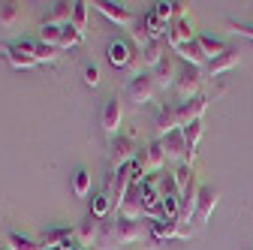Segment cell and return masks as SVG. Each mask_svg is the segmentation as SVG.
<instances>
[{"instance_id": "6da1fadb", "label": "cell", "mask_w": 253, "mask_h": 250, "mask_svg": "<svg viewBox=\"0 0 253 250\" xmlns=\"http://www.w3.org/2000/svg\"><path fill=\"white\" fill-rule=\"evenodd\" d=\"M139 238H142V223L139 220H126V217L115 214V217H109V220L100 226V238H97L100 247L97 250H118V247L133 244Z\"/></svg>"}, {"instance_id": "7a4b0ae2", "label": "cell", "mask_w": 253, "mask_h": 250, "mask_svg": "<svg viewBox=\"0 0 253 250\" xmlns=\"http://www.w3.org/2000/svg\"><path fill=\"white\" fill-rule=\"evenodd\" d=\"M136 154H139L136 139H133L130 133H118V136L112 139V151H109V169L118 172V169H124V166H130V163L136 160Z\"/></svg>"}, {"instance_id": "3957f363", "label": "cell", "mask_w": 253, "mask_h": 250, "mask_svg": "<svg viewBox=\"0 0 253 250\" xmlns=\"http://www.w3.org/2000/svg\"><path fill=\"white\" fill-rule=\"evenodd\" d=\"M175 87H178V97H181V103L202 97V93H199V87H202V70H199V67H190V64H181V67H178Z\"/></svg>"}, {"instance_id": "277c9868", "label": "cell", "mask_w": 253, "mask_h": 250, "mask_svg": "<svg viewBox=\"0 0 253 250\" xmlns=\"http://www.w3.org/2000/svg\"><path fill=\"white\" fill-rule=\"evenodd\" d=\"M0 54L6 57V64L12 70H30L37 67V57H34V42L30 40H18V42H9L0 48Z\"/></svg>"}, {"instance_id": "5b68a950", "label": "cell", "mask_w": 253, "mask_h": 250, "mask_svg": "<svg viewBox=\"0 0 253 250\" xmlns=\"http://www.w3.org/2000/svg\"><path fill=\"white\" fill-rule=\"evenodd\" d=\"M154 90H157L154 76H148V73H136V76L130 79V84H126V97H130L133 106H145V103H151Z\"/></svg>"}, {"instance_id": "8992f818", "label": "cell", "mask_w": 253, "mask_h": 250, "mask_svg": "<svg viewBox=\"0 0 253 250\" xmlns=\"http://www.w3.org/2000/svg\"><path fill=\"white\" fill-rule=\"evenodd\" d=\"M196 40V34H193V21H190L187 15H181V18H175L172 24H169V37H166V42L172 45V51H181L187 42H193Z\"/></svg>"}, {"instance_id": "52a82bcc", "label": "cell", "mask_w": 253, "mask_h": 250, "mask_svg": "<svg viewBox=\"0 0 253 250\" xmlns=\"http://www.w3.org/2000/svg\"><path fill=\"white\" fill-rule=\"evenodd\" d=\"M106 57H109V64L115 67V70H126V67H133V60H136V51H133V45L126 42V40H112L109 42V48H106Z\"/></svg>"}, {"instance_id": "ba28073f", "label": "cell", "mask_w": 253, "mask_h": 250, "mask_svg": "<svg viewBox=\"0 0 253 250\" xmlns=\"http://www.w3.org/2000/svg\"><path fill=\"white\" fill-rule=\"evenodd\" d=\"M142 214H148L151 220H157V217H163V199H160V190H157V184L151 178L142 181Z\"/></svg>"}, {"instance_id": "9c48e42d", "label": "cell", "mask_w": 253, "mask_h": 250, "mask_svg": "<svg viewBox=\"0 0 253 250\" xmlns=\"http://www.w3.org/2000/svg\"><path fill=\"white\" fill-rule=\"evenodd\" d=\"M217 199H220V190H217V187H202V190H199L196 217H193L196 229H202V226L208 223V217H211V214H214V208H217Z\"/></svg>"}, {"instance_id": "30bf717a", "label": "cell", "mask_w": 253, "mask_h": 250, "mask_svg": "<svg viewBox=\"0 0 253 250\" xmlns=\"http://www.w3.org/2000/svg\"><path fill=\"white\" fill-rule=\"evenodd\" d=\"M205 109H208V100H205V97H196V100L178 103V106H175V112H178V127L184 130V127H190L193 121H202Z\"/></svg>"}, {"instance_id": "8fae6325", "label": "cell", "mask_w": 253, "mask_h": 250, "mask_svg": "<svg viewBox=\"0 0 253 250\" xmlns=\"http://www.w3.org/2000/svg\"><path fill=\"white\" fill-rule=\"evenodd\" d=\"M136 157L145 163L148 172H160V169L166 166V151H163V142H160V139H154V142H148L145 148H139Z\"/></svg>"}, {"instance_id": "7c38bea8", "label": "cell", "mask_w": 253, "mask_h": 250, "mask_svg": "<svg viewBox=\"0 0 253 250\" xmlns=\"http://www.w3.org/2000/svg\"><path fill=\"white\" fill-rule=\"evenodd\" d=\"M93 6H97L109 21H115L118 27H133L136 24V18H133V12L130 9H126L124 3H112V0H97V3H93Z\"/></svg>"}, {"instance_id": "4fadbf2b", "label": "cell", "mask_w": 253, "mask_h": 250, "mask_svg": "<svg viewBox=\"0 0 253 250\" xmlns=\"http://www.w3.org/2000/svg\"><path fill=\"white\" fill-rule=\"evenodd\" d=\"M163 151H166V160H175L178 166L187 160V145H184V130H172V133H166L163 139Z\"/></svg>"}, {"instance_id": "5bb4252c", "label": "cell", "mask_w": 253, "mask_h": 250, "mask_svg": "<svg viewBox=\"0 0 253 250\" xmlns=\"http://www.w3.org/2000/svg\"><path fill=\"white\" fill-rule=\"evenodd\" d=\"M121 121H124V106H121V100H109L106 109H103V118H100L103 133L115 139V136H118V127H121Z\"/></svg>"}, {"instance_id": "9a60e30c", "label": "cell", "mask_w": 253, "mask_h": 250, "mask_svg": "<svg viewBox=\"0 0 253 250\" xmlns=\"http://www.w3.org/2000/svg\"><path fill=\"white\" fill-rule=\"evenodd\" d=\"M73 238H76V229H70V226H51V229H42L37 241L42 244V250H51V247H63Z\"/></svg>"}, {"instance_id": "2e32d148", "label": "cell", "mask_w": 253, "mask_h": 250, "mask_svg": "<svg viewBox=\"0 0 253 250\" xmlns=\"http://www.w3.org/2000/svg\"><path fill=\"white\" fill-rule=\"evenodd\" d=\"M93 238H100V226H97V217H90V214H87L84 220L76 226V241H79V247L90 250Z\"/></svg>"}, {"instance_id": "e0dca14e", "label": "cell", "mask_w": 253, "mask_h": 250, "mask_svg": "<svg viewBox=\"0 0 253 250\" xmlns=\"http://www.w3.org/2000/svg\"><path fill=\"white\" fill-rule=\"evenodd\" d=\"M151 238L154 241L178 238V220H172V217H157V220H151Z\"/></svg>"}, {"instance_id": "ac0fdd59", "label": "cell", "mask_w": 253, "mask_h": 250, "mask_svg": "<svg viewBox=\"0 0 253 250\" xmlns=\"http://www.w3.org/2000/svg\"><path fill=\"white\" fill-rule=\"evenodd\" d=\"M238 60H241V54L235 51V48H226L223 54H220V57H214V60H208V76L214 79V76H220V73H226V70H232L235 64H238Z\"/></svg>"}, {"instance_id": "d6986e66", "label": "cell", "mask_w": 253, "mask_h": 250, "mask_svg": "<svg viewBox=\"0 0 253 250\" xmlns=\"http://www.w3.org/2000/svg\"><path fill=\"white\" fill-rule=\"evenodd\" d=\"M142 27H145V34H148L151 40H163V37H169V24L160 21V15H157L154 9H148V12L142 15Z\"/></svg>"}, {"instance_id": "ffe728a7", "label": "cell", "mask_w": 253, "mask_h": 250, "mask_svg": "<svg viewBox=\"0 0 253 250\" xmlns=\"http://www.w3.org/2000/svg\"><path fill=\"white\" fill-rule=\"evenodd\" d=\"M139 187H133V190L126 193V199H124V205L118 211L121 217H126V220H139V217H142V190H139Z\"/></svg>"}, {"instance_id": "44dd1931", "label": "cell", "mask_w": 253, "mask_h": 250, "mask_svg": "<svg viewBox=\"0 0 253 250\" xmlns=\"http://www.w3.org/2000/svg\"><path fill=\"white\" fill-rule=\"evenodd\" d=\"M163 57H166V51H163V40H148L145 45H142V64L145 67H160L163 64Z\"/></svg>"}, {"instance_id": "7402d4cb", "label": "cell", "mask_w": 253, "mask_h": 250, "mask_svg": "<svg viewBox=\"0 0 253 250\" xmlns=\"http://www.w3.org/2000/svg\"><path fill=\"white\" fill-rule=\"evenodd\" d=\"M178 54H181V60H184V64H190V67H199V70H202V67L208 64V57H205V51H202L199 40L187 42V45H184V48H181Z\"/></svg>"}, {"instance_id": "603a6c76", "label": "cell", "mask_w": 253, "mask_h": 250, "mask_svg": "<svg viewBox=\"0 0 253 250\" xmlns=\"http://www.w3.org/2000/svg\"><path fill=\"white\" fill-rule=\"evenodd\" d=\"M6 250H42V244L30 235H21V232H6Z\"/></svg>"}, {"instance_id": "cb8c5ba5", "label": "cell", "mask_w": 253, "mask_h": 250, "mask_svg": "<svg viewBox=\"0 0 253 250\" xmlns=\"http://www.w3.org/2000/svg\"><path fill=\"white\" fill-rule=\"evenodd\" d=\"M157 130H160V139H163L166 133H172V130H181V127H178V112H175V106L160 109V115H157Z\"/></svg>"}, {"instance_id": "d4e9b609", "label": "cell", "mask_w": 253, "mask_h": 250, "mask_svg": "<svg viewBox=\"0 0 253 250\" xmlns=\"http://www.w3.org/2000/svg\"><path fill=\"white\" fill-rule=\"evenodd\" d=\"M63 27H67V24H51V21H45V24H42V30H40V42H45V45H51V48H57V51H60Z\"/></svg>"}, {"instance_id": "484cf974", "label": "cell", "mask_w": 253, "mask_h": 250, "mask_svg": "<svg viewBox=\"0 0 253 250\" xmlns=\"http://www.w3.org/2000/svg\"><path fill=\"white\" fill-rule=\"evenodd\" d=\"M18 18H21V3L3 0V3H0V27H15Z\"/></svg>"}, {"instance_id": "4316f807", "label": "cell", "mask_w": 253, "mask_h": 250, "mask_svg": "<svg viewBox=\"0 0 253 250\" xmlns=\"http://www.w3.org/2000/svg\"><path fill=\"white\" fill-rule=\"evenodd\" d=\"M175 79H178V67L172 64L169 57H163V64L157 67V76H154L157 87H169V84H175Z\"/></svg>"}, {"instance_id": "83f0119b", "label": "cell", "mask_w": 253, "mask_h": 250, "mask_svg": "<svg viewBox=\"0 0 253 250\" xmlns=\"http://www.w3.org/2000/svg\"><path fill=\"white\" fill-rule=\"evenodd\" d=\"M196 40H199V45H202V51H205L208 60H214V57H220V54L226 51V45L220 42L217 37H211V34H196Z\"/></svg>"}, {"instance_id": "f1b7e54d", "label": "cell", "mask_w": 253, "mask_h": 250, "mask_svg": "<svg viewBox=\"0 0 253 250\" xmlns=\"http://www.w3.org/2000/svg\"><path fill=\"white\" fill-rule=\"evenodd\" d=\"M87 6L90 3H84V0H76L73 3V18H70V24L79 30L82 37H84V27H87Z\"/></svg>"}, {"instance_id": "f546056e", "label": "cell", "mask_w": 253, "mask_h": 250, "mask_svg": "<svg viewBox=\"0 0 253 250\" xmlns=\"http://www.w3.org/2000/svg\"><path fill=\"white\" fill-rule=\"evenodd\" d=\"M109 211H112V199H109V193H97V196L90 199V217L103 220V217H109Z\"/></svg>"}, {"instance_id": "4dcf8cb0", "label": "cell", "mask_w": 253, "mask_h": 250, "mask_svg": "<svg viewBox=\"0 0 253 250\" xmlns=\"http://www.w3.org/2000/svg\"><path fill=\"white\" fill-rule=\"evenodd\" d=\"M73 193H76V196H87V193H90V172H87L84 166L73 172Z\"/></svg>"}, {"instance_id": "1f68e13d", "label": "cell", "mask_w": 253, "mask_h": 250, "mask_svg": "<svg viewBox=\"0 0 253 250\" xmlns=\"http://www.w3.org/2000/svg\"><path fill=\"white\" fill-rule=\"evenodd\" d=\"M34 57H37V64H54V60H57V48H51L45 42H34Z\"/></svg>"}, {"instance_id": "d6a6232c", "label": "cell", "mask_w": 253, "mask_h": 250, "mask_svg": "<svg viewBox=\"0 0 253 250\" xmlns=\"http://www.w3.org/2000/svg\"><path fill=\"white\" fill-rule=\"evenodd\" d=\"M79 42H84V37L79 34V30H76L73 24H67V27H63V40H60V48H73V45H79Z\"/></svg>"}, {"instance_id": "836d02e7", "label": "cell", "mask_w": 253, "mask_h": 250, "mask_svg": "<svg viewBox=\"0 0 253 250\" xmlns=\"http://www.w3.org/2000/svg\"><path fill=\"white\" fill-rule=\"evenodd\" d=\"M84 84H87V87H97V84H100V70H97V64H87V67H84Z\"/></svg>"}, {"instance_id": "e575fe53", "label": "cell", "mask_w": 253, "mask_h": 250, "mask_svg": "<svg viewBox=\"0 0 253 250\" xmlns=\"http://www.w3.org/2000/svg\"><path fill=\"white\" fill-rule=\"evenodd\" d=\"M232 30H235V34H241V37H250V40H253V24H238V21H232Z\"/></svg>"}, {"instance_id": "d590c367", "label": "cell", "mask_w": 253, "mask_h": 250, "mask_svg": "<svg viewBox=\"0 0 253 250\" xmlns=\"http://www.w3.org/2000/svg\"><path fill=\"white\" fill-rule=\"evenodd\" d=\"M3 250H6V247H3Z\"/></svg>"}]
</instances>
